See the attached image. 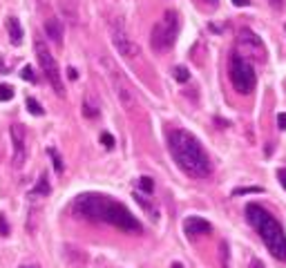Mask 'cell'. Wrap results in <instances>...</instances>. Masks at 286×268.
<instances>
[{
  "mask_svg": "<svg viewBox=\"0 0 286 268\" xmlns=\"http://www.w3.org/2000/svg\"><path fill=\"white\" fill-rule=\"evenodd\" d=\"M168 150L172 159L177 161V165L188 176L203 179V176L213 172V163H210L208 152L203 150L195 134H190L188 130H172L168 134Z\"/></svg>",
  "mask_w": 286,
  "mask_h": 268,
  "instance_id": "6da1fadb",
  "label": "cell"
},
{
  "mask_svg": "<svg viewBox=\"0 0 286 268\" xmlns=\"http://www.w3.org/2000/svg\"><path fill=\"white\" fill-rule=\"evenodd\" d=\"M246 217L251 221V226L260 233L264 246L268 248L275 259L286 261V233L279 226V221L273 217L266 208H262L260 203H248L246 206Z\"/></svg>",
  "mask_w": 286,
  "mask_h": 268,
  "instance_id": "7a4b0ae2",
  "label": "cell"
},
{
  "mask_svg": "<svg viewBox=\"0 0 286 268\" xmlns=\"http://www.w3.org/2000/svg\"><path fill=\"white\" fill-rule=\"evenodd\" d=\"M112 199L105 195H96V192H83L78 195L72 203V212L76 214L78 219H85V221H103L105 224V214L107 208H110Z\"/></svg>",
  "mask_w": 286,
  "mask_h": 268,
  "instance_id": "3957f363",
  "label": "cell"
},
{
  "mask_svg": "<svg viewBox=\"0 0 286 268\" xmlns=\"http://www.w3.org/2000/svg\"><path fill=\"white\" fill-rule=\"evenodd\" d=\"M177 34H179V16L177 12L168 9L161 20L152 27V36H150V42H152V50L156 52H166L175 45Z\"/></svg>",
  "mask_w": 286,
  "mask_h": 268,
  "instance_id": "277c9868",
  "label": "cell"
},
{
  "mask_svg": "<svg viewBox=\"0 0 286 268\" xmlns=\"http://www.w3.org/2000/svg\"><path fill=\"white\" fill-rule=\"evenodd\" d=\"M228 74H230V83H233V87L239 94H251L253 90H255V83H257L255 67H253L241 54L235 52L233 56H230Z\"/></svg>",
  "mask_w": 286,
  "mask_h": 268,
  "instance_id": "5b68a950",
  "label": "cell"
},
{
  "mask_svg": "<svg viewBox=\"0 0 286 268\" xmlns=\"http://www.w3.org/2000/svg\"><path fill=\"white\" fill-rule=\"evenodd\" d=\"M101 65H103L105 69V74H107V78H110V83H112V90H114V94L118 96V101H121V105L126 107V110H132L134 107V90H132V85H130V80L126 78V74L118 69V65L112 58H101Z\"/></svg>",
  "mask_w": 286,
  "mask_h": 268,
  "instance_id": "8992f818",
  "label": "cell"
},
{
  "mask_svg": "<svg viewBox=\"0 0 286 268\" xmlns=\"http://www.w3.org/2000/svg\"><path fill=\"white\" fill-rule=\"evenodd\" d=\"M34 50H36V58H38V63H40L43 74H45L47 80H50L54 92H56L58 96H63V94H65V85H63L61 69H58V63H56V58H54V54L47 50L45 40H40V38H36Z\"/></svg>",
  "mask_w": 286,
  "mask_h": 268,
  "instance_id": "52a82bcc",
  "label": "cell"
},
{
  "mask_svg": "<svg viewBox=\"0 0 286 268\" xmlns=\"http://www.w3.org/2000/svg\"><path fill=\"white\" fill-rule=\"evenodd\" d=\"M107 29H110V38H112V45H114V50L121 54L123 58H128V61H134V58H139V45L134 42V38L130 34H128L126 25H123L121 18H112L110 25H107Z\"/></svg>",
  "mask_w": 286,
  "mask_h": 268,
  "instance_id": "ba28073f",
  "label": "cell"
},
{
  "mask_svg": "<svg viewBox=\"0 0 286 268\" xmlns=\"http://www.w3.org/2000/svg\"><path fill=\"white\" fill-rule=\"evenodd\" d=\"M105 224H110V226L123 230V233H132V235H139V233L143 230L141 224H139V219L134 217V214L128 210L123 203H118V201H114V199H112L110 208H107Z\"/></svg>",
  "mask_w": 286,
  "mask_h": 268,
  "instance_id": "9c48e42d",
  "label": "cell"
},
{
  "mask_svg": "<svg viewBox=\"0 0 286 268\" xmlns=\"http://www.w3.org/2000/svg\"><path fill=\"white\" fill-rule=\"evenodd\" d=\"M9 134H12V143H14V168H23L27 159V132L20 123H14Z\"/></svg>",
  "mask_w": 286,
  "mask_h": 268,
  "instance_id": "30bf717a",
  "label": "cell"
},
{
  "mask_svg": "<svg viewBox=\"0 0 286 268\" xmlns=\"http://www.w3.org/2000/svg\"><path fill=\"white\" fill-rule=\"evenodd\" d=\"M239 50L253 54V56H257L260 61L266 58V47H264V42L260 40V36L253 34L251 29H241V34H239Z\"/></svg>",
  "mask_w": 286,
  "mask_h": 268,
  "instance_id": "8fae6325",
  "label": "cell"
},
{
  "mask_svg": "<svg viewBox=\"0 0 286 268\" xmlns=\"http://www.w3.org/2000/svg\"><path fill=\"white\" fill-rule=\"evenodd\" d=\"M213 226L206 221V219L201 217H188L186 221H183V233L188 235V237H199V235H208Z\"/></svg>",
  "mask_w": 286,
  "mask_h": 268,
  "instance_id": "7c38bea8",
  "label": "cell"
},
{
  "mask_svg": "<svg viewBox=\"0 0 286 268\" xmlns=\"http://www.w3.org/2000/svg\"><path fill=\"white\" fill-rule=\"evenodd\" d=\"M45 34L54 45H61L63 42V25L58 18H47L45 20Z\"/></svg>",
  "mask_w": 286,
  "mask_h": 268,
  "instance_id": "4fadbf2b",
  "label": "cell"
},
{
  "mask_svg": "<svg viewBox=\"0 0 286 268\" xmlns=\"http://www.w3.org/2000/svg\"><path fill=\"white\" fill-rule=\"evenodd\" d=\"M7 31H9V40H12V45L18 47L20 42H23V27H20L16 16H9L7 18Z\"/></svg>",
  "mask_w": 286,
  "mask_h": 268,
  "instance_id": "5bb4252c",
  "label": "cell"
},
{
  "mask_svg": "<svg viewBox=\"0 0 286 268\" xmlns=\"http://www.w3.org/2000/svg\"><path fill=\"white\" fill-rule=\"evenodd\" d=\"M50 192H52V186H50V181H47V174H43L38 179V184L29 190V197H47Z\"/></svg>",
  "mask_w": 286,
  "mask_h": 268,
  "instance_id": "9a60e30c",
  "label": "cell"
},
{
  "mask_svg": "<svg viewBox=\"0 0 286 268\" xmlns=\"http://www.w3.org/2000/svg\"><path fill=\"white\" fill-rule=\"evenodd\" d=\"M83 114L88 116V119H96V116H99V105H96L90 96L83 101Z\"/></svg>",
  "mask_w": 286,
  "mask_h": 268,
  "instance_id": "2e32d148",
  "label": "cell"
},
{
  "mask_svg": "<svg viewBox=\"0 0 286 268\" xmlns=\"http://www.w3.org/2000/svg\"><path fill=\"white\" fill-rule=\"evenodd\" d=\"M25 105H27V110H29L34 116H43V114H45V110H43L40 103H38L36 99H27V101H25Z\"/></svg>",
  "mask_w": 286,
  "mask_h": 268,
  "instance_id": "e0dca14e",
  "label": "cell"
},
{
  "mask_svg": "<svg viewBox=\"0 0 286 268\" xmlns=\"http://www.w3.org/2000/svg\"><path fill=\"white\" fill-rule=\"evenodd\" d=\"M139 190L148 192V195H150V192L154 190V181L150 179V176H141V179H139Z\"/></svg>",
  "mask_w": 286,
  "mask_h": 268,
  "instance_id": "ac0fdd59",
  "label": "cell"
},
{
  "mask_svg": "<svg viewBox=\"0 0 286 268\" xmlns=\"http://www.w3.org/2000/svg\"><path fill=\"white\" fill-rule=\"evenodd\" d=\"M47 152H50V157H52V161H54V170H56V172L61 174V172H63V159L58 157V154H56V150H54V148H50V150H47Z\"/></svg>",
  "mask_w": 286,
  "mask_h": 268,
  "instance_id": "d6986e66",
  "label": "cell"
},
{
  "mask_svg": "<svg viewBox=\"0 0 286 268\" xmlns=\"http://www.w3.org/2000/svg\"><path fill=\"white\" fill-rule=\"evenodd\" d=\"M14 99V87L12 85H0V101H12Z\"/></svg>",
  "mask_w": 286,
  "mask_h": 268,
  "instance_id": "ffe728a7",
  "label": "cell"
},
{
  "mask_svg": "<svg viewBox=\"0 0 286 268\" xmlns=\"http://www.w3.org/2000/svg\"><path fill=\"white\" fill-rule=\"evenodd\" d=\"M175 78L179 80V83H186V80L190 78V72H188L183 65H179V67H175Z\"/></svg>",
  "mask_w": 286,
  "mask_h": 268,
  "instance_id": "44dd1931",
  "label": "cell"
},
{
  "mask_svg": "<svg viewBox=\"0 0 286 268\" xmlns=\"http://www.w3.org/2000/svg\"><path fill=\"white\" fill-rule=\"evenodd\" d=\"M101 143H103V148L112 150V148H114V137H112V134H107V132H103V134H101Z\"/></svg>",
  "mask_w": 286,
  "mask_h": 268,
  "instance_id": "7402d4cb",
  "label": "cell"
},
{
  "mask_svg": "<svg viewBox=\"0 0 286 268\" xmlns=\"http://www.w3.org/2000/svg\"><path fill=\"white\" fill-rule=\"evenodd\" d=\"M20 76H23L25 80H29V83H36V74H34V69H31L29 65L23 67V72H20Z\"/></svg>",
  "mask_w": 286,
  "mask_h": 268,
  "instance_id": "603a6c76",
  "label": "cell"
},
{
  "mask_svg": "<svg viewBox=\"0 0 286 268\" xmlns=\"http://www.w3.org/2000/svg\"><path fill=\"white\" fill-rule=\"evenodd\" d=\"M9 235V226H7V219H5V214L0 212V237H7Z\"/></svg>",
  "mask_w": 286,
  "mask_h": 268,
  "instance_id": "cb8c5ba5",
  "label": "cell"
},
{
  "mask_svg": "<svg viewBox=\"0 0 286 268\" xmlns=\"http://www.w3.org/2000/svg\"><path fill=\"white\" fill-rule=\"evenodd\" d=\"M277 125H279V130H286V112H279L277 114Z\"/></svg>",
  "mask_w": 286,
  "mask_h": 268,
  "instance_id": "d4e9b609",
  "label": "cell"
},
{
  "mask_svg": "<svg viewBox=\"0 0 286 268\" xmlns=\"http://www.w3.org/2000/svg\"><path fill=\"white\" fill-rule=\"evenodd\" d=\"M277 179H279V184H282L284 190H286V168H279L277 170Z\"/></svg>",
  "mask_w": 286,
  "mask_h": 268,
  "instance_id": "484cf974",
  "label": "cell"
},
{
  "mask_svg": "<svg viewBox=\"0 0 286 268\" xmlns=\"http://www.w3.org/2000/svg\"><path fill=\"white\" fill-rule=\"evenodd\" d=\"M246 192H262V188H239L235 190V195H246Z\"/></svg>",
  "mask_w": 286,
  "mask_h": 268,
  "instance_id": "4316f807",
  "label": "cell"
},
{
  "mask_svg": "<svg viewBox=\"0 0 286 268\" xmlns=\"http://www.w3.org/2000/svg\"><path fill=\"white\" fill-rule=\"evenodd\" d=\"M268 3H271V7L277 9V12H282L284 9V0H268Z\"/></svg>",
  "mask_w": 286,
  "mask_h": 268,
  "instance_id": "83f0119b",
  "label": "cell"
},
{
  "mask_svg": "<svg viewBox=\"0 0 286 268\" xmlns=\"http://www.w3.org/2000/svg\"><path fill=\"white\" fill-rule=\"evenodd\" d=\"M233 5H235V7H248L251 0H233Z\"/></svg>",
  "mask_w": 286,
  "mask_h": 268,
  "instance_id": "f1b7e54d",
  "label": "cell"
},
{
  "mask_svg": "<svg viewBox=\"0 0 286 268\" xmlns=\"http://www.w3.org/2000/svg\"><path fill=\"white\" fill-rule=\"evenodd\" d=\"M67 74H69V78H78V72H76L74 67H69V69H67Z\"/></svg>",
  "mask_w": 286,
  "mask_h": 268,
  "instance_id": "f546056e",
  "label": "cell"
},
{
  "mask_svg": "<svg viewBox=\"0 0 286 268\" xmlns=\"http://www.w3.org/2000/svg\"><path fill=\"white\" fill-rule=\"evenodd\" d=\"M172 268H183L181 264H172Z\"/></svg>",
  "mask_w": 286,
  "mask_h": 268,
  "instance_id": "4dcf8cb0",
  "label": "cell"
},
{
  "mask_svg": "<svg viewBox=\"0 0 286 268\" xmlns=\"http://www.w3.org/2000/svg\"><path fill=\"white\" fill-rule=\"evenodd\" d=\"M20 268H38V266H20Z\"/></svg>",
  "mask_w": 286,
  "mask_h": 268,
  "instance_id": "1f68e13d",
  "label": "cell"
},
{
  "mask_svg": "<svg viewBox=\"0 0 286 268\" xmlns=\"http://www.w3.org/2000/svg\"><path fill=\"white\" fill-rule=\"evenodd\" d=\"M208 3H210V5H215V3H217V0H208Z\"/></svg>",
  "mask_w": 286,
  "mask_h": 268,
  "instance_id": "d6a6232c",
  "label": "cell"
},
{
  "mask_svg": "<svg viewBox=\"0 0 286 268\" xmlns=\"http://www.w3.org/2000/svg\"><path fill=\"white\" fill-rule=\"evenodd\" d=\"M253 268H262V266H260V264H255V266H253Z\"/></svg>",
  "mask_w": 286,
  "mask_h": 268,
  "instance_id": "836d02e7",
  "label": "cell"
}]
</instances>
